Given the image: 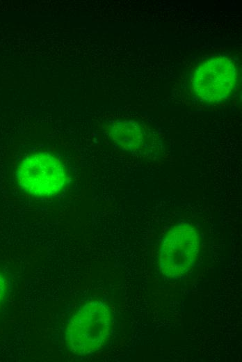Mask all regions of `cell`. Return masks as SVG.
<instances>
[{"label":"cell","mask_w":242,"mask_h":362,"mask_svg":"<svg viewBox=\"0 0 242 362\" xmlns=\"http://www.w3.org/2000/svg\"><path fill=\"white\" fill-rule=\"evenodd\" d=\"M112 317L101 301L83 305L71 318L67 328V343L72 352L83 356L98 350L108 338Z\"/></svg>","instance_id":"cell-1"},{"label":"cell","mask_w":242,"mask_h":362,"mask_svg":"<svg viewBox=\"0 0 242 362\" xmlns=\"http://www.w3.org/2000/svg\"><path fill=\"white\" fill-rule=\"evenodd\" d=\"M20 188L35 197H50L65 187L67 175L60 161L54 155L38 152L26 156L16 170Z\"/></svg>","instance_id":"cell-2"},{"label":"cell","mask_w":242,"mask_h":362,"mask_svg":"<svg viewBox=\"0 0 242 362\" xmlns=\"http://www.w3.org/2000/svg\"><path fill=\"white\" fill-rule=\"evenodd\" d=\"M199 244L198 234L191 224L181 223L171 228L160 248L161 273L169 278H182L193 266Z\"/></svg>","instance_id":"cell-3"},{"label":"cell","mask_w":242,"mask_h":362,"mask_svg":"<svg viewBox=\"0 0 242 362\" xmlns=\"http://www.w3.org/2000/svg\"><path fill=\"white\" fill-rule=\"evenodd\" d=\"M237 79L234 61L225 56L213 57L197 67L192 79L195 94L203 101L219 102L232 93Z\"/></svg>","instance_id":"cell-4"},{"label":"cell","mask_w":242,"mask_h":362,"mask_svg":"<svg viewBox=\"0 0 242 362\" xmlns=\"http://www.w3.org/2000/svg\"><path fill=\"white\" fill-rule=\"evenodd\" d=\"M112 139L123 149L134 152L143 144V132L138 123L131 120L116 121L109 131Z\"/></svg>","instance_id":"cell-5"},{"label":"cell","mask_w":242,"mask_h":362,"mask_svg":"<svg viewBox=\"0 0 242 362\" xmlns=\"http://www.w3.org/2000/svg\"><path fill=\"white\" fill-rule=\"evenodd\" d=\"M7 280L5 276L0 272V304L3 302L7 292Z\"/></svg>","instance_id":"cell-6"}]
</instances>
